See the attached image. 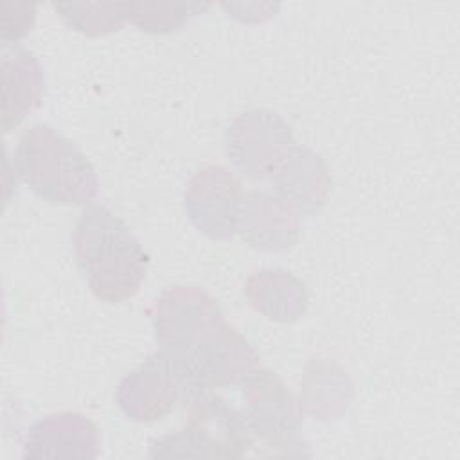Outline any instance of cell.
Returning <instances> with one entry per match:
<instances>
[{"mask_svg":"<svg viewBox=\"0 0 460 460\" xmlns=\"http://www.w3.org/2000/svg\"><path fill=\"white\" fill-rule=\"evenodd\" d=\"M295 144L286 120L266 108L237 115L225 133L228 160L253 180H270Z\"/></svg>","mask_w":460,"mask_h":460,"instance_id":"5b68a950","label":"cell"},{"mask_svg":"<svg viewBox=\"0 0 460 460\" xmlns=\"http://www.w3.org/2000/svg\"><path fill=\"white\" fill-rule=\"evenodd\" d=\"M153 327L158 349L181 376L187 401L205 390L241 383L257 367L253 347L201 288L165 289L153 305Z\"/></svg>","mask_w":460,"mask_h":460,"instance_id":"6da1fadb","label":"cell"},{"mask_svg":"<svg viewBox=\"0 0 460 460\" xmlns=\"http://www.w3.org/2000/svg\"><path fill=\"white\" fill-rule=\"evenodd\" d=\"M350 388L352 385L340 367L329 361H314L305 370L304 404L314 415H336L347 408Z\"/></svg>","mask_w":460,"mask_h":460,"instance_id":"5bb4252c","label":"cell"},{"mask_svg":"<svg viewBox=\"0 0 460 460\" xmlns=\"http://www.w3.org/2000/svg\"><path fill=\"white\" fill-rule=\"evenodd\" d=\"M252 307L270 320L295 322L307 309V291L302 280L282 268L253 271L244 284Z\"/></svg>","mask_w":460,"mask_h":460,"instance_id":"4fadbf2b","label":"cell"},{"mask_svg":"<svg viewBox=\"0 0 460 460\" xmlns=\"http://www.w3.org/2000/svg\"><path fill=\"white\" fill-rule=\"evenodd\" d=\"M36 14V4H13L2 2L0 14V38L4 45H14L22 40L32 27Z\"/></svg>","mask_w":460,"mask_h":460,"instance_id":"e0dca14e","label":"cell"},{"mask_svg":"<svg viewBox=\"0 0 460 460\" xmlns=\"http://www.w3.org/2000/svg\"><path fill=\"white\" fill-rule=\"evenodd\" d=\"M241 394L243 411L253 437L270 447L284 449V453L300 446V406L277 374L255 367L241 381Z\"/></svg>","mask_w":460,"mask_h":460,"instance_id":"8992f818","label":"cell"},{"mask_svg":"<svg viewBox=\"0 0 460 460\" xmlns=\"http://www.w3.org/2000/svg\"><path fill=\"white\" fill-rule=\"evenodd\" d=\"M187 402H190V410L185 426L176 433L156 438L151 446V456L239 458L248 453L253 444V433L241 408L208 394V390Z\"/></svg>","mask_w":460,"mask_h":460,"instance_id":"277c9868","label":"cell"},{"mask_svg":"<svg viewBox=\"0 0 460 460\" xmlns=\"http://www.w3.org/2000/svg\"><path fill=\"white\" fill-rule=\"evenodd\" d=\"M16 176L40 198L59 205H90L99 180L84 153L49 124L25 129L16 144Z\"/></svg>","mask_w":460,"mask_h":460,"instance_id":"3957f363","label":"cell"},{"mask_svg":"<svg viewBox=\"0 0 460 460\" xmlns=\"http://www.w3.org/2000/svg\"><path fill=\"white\" fill-rule=\"evenodd\" d=\"M243 196L241 183L228 167L208 164L189 180L183 205L201 234L228 239L239 230Z\"/></svg>","mask_w":460,"mask_h":460,"instance_id":"52a82bcc","label":"cell"},{"mask_svg":"<svg viewBox=\"0 0 460 460\" xmlns=\"http://www.w3.org/2000/svg\"><path fill=\"white\" fill-rule=\"evenodd\" d=\"M54 9L68 27L88 36L115 32L128 20V2H68Z\"/></svg>","mask_w":460,"mask_h":460,"instance_id":"9a60e30c","label":"cell"},{"mask_svg":"<svg viewBox=\"0 0 460 460\" xmlns=\"http://www.w3.org/2000/svg\"><path fill=\"white\" fill-rule=\"evenodd\" d=\"M72 244L77 266L99 300L117 304L137 295L149 257L119 216L90 203L75 223Z\"/></svg>","mask_w":460,"mask_h":460,"instance_id":"7a4b0ae2","label":"cell"},{"mask_svg":"<svg viewBox=\"0 0 460 460\" xmlns=\"http://www.w3.org/2000/svg\"><path fill=\"white\" fill-rule=\"evenodd\" d=\"M97 453V428L75 411L40 419L31 426L23 442V456L29 458H95Z\"/></svg>","mask_w":460,"mask_h":460,"instance_id":"30bf717a","label":"cell"},{"mask_svg":"<svg viewBox=\"0 0 460 460\" xmlns=\"http://www.w3.org/2000/svg\"><path fill=\"white\" fill-rule=\"evenodd\" d=\"M237 232L255 250L284 252L298 241L300 212L277 194L250 190L243 196Z\"/></svg>","mask_w":460,"mask_h":460,"instance_id":"9c48e42d","label":"cell"},{"mask_svg":"<svg viewBox=\"0 0 460 460\" xmlns=\"http://www.w3.org/2000/svg\"><path fill=\"white\" fill-rule=\"evenodd\" d=\"M2 129L9 133L41 102L45 74L34 52L2 45Z\"/></svg>","mask_w":460,"mask_h":460,"instance_id":"8fae6325","label":"cell"},{"mask_svg":"<svg viewBox=\"0 0 460 460\" xmlns=\"http://www.w3.org/2000/svg\"><path fill=\"white\" fill-rule=\"evenodd\" d=\"M208 7L199 2H128V20L146 32L165 34Z\"/></svg>","mask_w":460,"mask_h":460,"instance_id":"2e32d148","label":"cell"},{"mask_svg":"<svg viewBox=\"0 0 460 460\" xmlns=\"http://www.w3.org/2000/svg\"><path fill=\"white\" fill-rule=\"evenodd\" d=\"M275 194L300 214H314L327 201L331 190L329 169L320 155L295 144L270 178Z\"/></svg>","mask_w":460,"mask_h":460,"instance_id":"7c38bea8","label":"cell"},{"mask_svg":"<svg viewBox=\"0 0 460 460\" xmlns=\"http://www.w3.org/2000/svg\"><path fill=\"white\" fill-rule=\"evenodd\" d=\"M115 397L124 415L149 422L165 417L178 401L187 402V388L174 363L158 349L120 379Z\"/></svg>","mask_w":460,"mask_h":460,"instance_id":"ba28073f","label":"cell"}]
</instances>
